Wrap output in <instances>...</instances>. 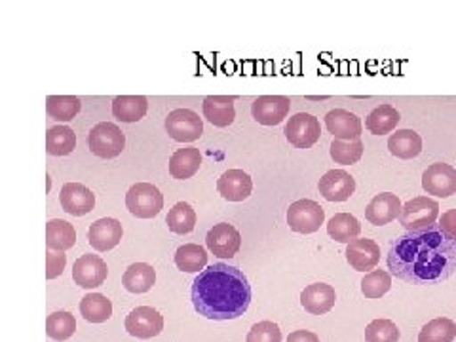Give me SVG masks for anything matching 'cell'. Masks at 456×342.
<instances>
[{
	"instance_id": "6da1fadb",
	"label": "cell",
	"mask_w": 456,
	"mask_h": 342,
	"mask_svg": "<svg viewBox=\"0 0 456 342\" xmlns=\"http://www.w3.org/2000/svg\"><path fill=\"white\" fill-rule=\"evenodd\" d=\"M390 274L417 285L449 280L456 270V238L434 224L399 236L387 256Z\"/></svg>"
},
{
	"instance_id": "7a4b0ae2",
	"label": "cell",
	"mask_w": 456,
	"mask_h": 342,
	"mask_svg": "<svg viewBox=\"0 0 456 342\" xmlns=\"http://www.w3.org/2000/svg\"><path fill=\"white\" fill-rule=\"evenodd\" d=\"M191 298L200 316L213 322H228L248 312L251 285L240 268L216 263L196 276Z\"/></svg>"
},
{
	"instance_id": "3957f363",
	"label": "cell",
	"mask_w": 456,
	"mask_h": 342,
	"mask_svg": "<svg viewBox=\"0 0 456 342\" xmlns=\"http://www.w3.org/2000/svg\"><path fill=\"white\" fill-rule=\"evenodd\" d=\"M126 208L137 219H152L164 209V196L154 184L137 183L126 194Z\"/></svg>"
},
{
	"instance_id": "277c9868",
	"label": "cell",
	"mask_w": 456,
	"mask_h": 342,
	"mask_svg": "<svg viewBox=\"0 0 456 342\" xmlns=\"http://www.w3.org/2000/svg\"><path fill=\"white\" fill-rule=\"evenodd\" d=\"M439 219V204L428 196H417L403 206L399 223L407 232H419L430 228Z\"/></svg>"
},
{
	"instance_id": "5b68a950",
	"label": "cell",
	"mask_w": 456,
	"mask_h": 342,
	"mask_svg": "<svg viewBox=\"0 0 456 342\" xmlns=\"http://www.w3.org/2000/svg\"><path fill=\"white\" fill-rule=\"evenodd\" d=\"M88 145L90 151L99 156V159H117V156L122 154L126 147V135L122 134L120 127L112 122H102L95 127H92V132L88 135Z\"/></svg>"
},
{
	"instance_id": "8992f818",
	"label": "cell",
	"mask_w": 456,
	"mask_h": 342,
	"mask_svg": "<svg viewBox=\"0 0 456 342\" xmlns=\"http://www.w3.org/2000/svg\"><path fill=\"white\" fill-rule=\"evenodd\" d=\"M325 223L323 208L314 200H297L288 209V224L293 232L314 234Z\"/></svg>"
},
{
	"instance_id": "52a82bcc",
	"label": "cell",
	"mask_w": 456,
	"mask_h": 342,
	"mask_svg": "<svg viewBox=\"0 0 456 342\" xmlns=\"http://www.w3.org/2000/svg\"><path fill=\"white\" fill-rule=\"evenodd\" d=\"M167 135L179 142H194L204 134V122L191 109H175L166 118Z\"/></svg>"
},
{
	"instance_id": "ba28073f",
	"label": "cell",
	"mask_w": 456,
	"mask_h": 342,
	"mask_svg": "<svg viewBox=\"0 0 456 342\" xmlns=\"http://www.w3.org/2000/svg\"><path fill=\"white\" fill-rule=\"evenodd\" d=\"M126 331L135 338H152L164 331V316L152 306H137L126 318Z\"/></svg>"
},
{
	"instance_id": "9c48e42d",
	"label": "cell",
	"mask_w": 456,
	"mask_h": 342,
	"mask_svg": "<svg viewBox=\"0 0 456 342\" xmlns=\"http://www.w3.org/2000/svg\"><path fill=\"white\" fill-rule=\"evenodd\" d=\"M322 135L320 120L308 112H298L285 124V137L297 149H310L316 145Z\"/></svg>"
},
{
	"instance_id": "30bf717a",
	"label": "cell",
	"mask_w": 456,
	"mask_h": 342,
	"mask_svg": "<svg viewBox=\"0 0 456 342\" xmlns=\"http://www.w3.org/2000/svg\"><path fill=\"white\" fill-rule=\"evenodd\" d=\"M422 187L428 194H434L437 198H449L456 194V169L444 162L432 164L422 174Z\"/></svg>"
},
{
	"instance_id": "8fae6325",
	"label": "cell",
	"mask_w": 456,
	"mask_h": 342,
	"mask_svg": "<svg viewBox=\"0 0 456 342\" xmlns=\"http://www.w3.org/2000/svg\"><path fill=\"white\" fill-rule=\"evenodd\" d=\"M291 102L285 95H261L251 105L253 118L263 126H278L289 114Z\"/></svg>"
},
{
	"instance_id": "7c38bea8",
	"label": "cell",
	"mask_w": 456,
	"mask_h": 342,
	"mask_svg": "<svg viewBox=\"0 0 456 342\" xmlns=\"http://www.w3.org/2000/svg\"><path fill=\"white\" fill-rule=\"evenodd\" d=\"M109 276L107 263L97 255H82L73 266V280L84 289H95Z\"/></svg>"
},
{
	"instance_id": "4fadbf2b",
	"label": "cell",
	"mask_w": 456,
	"mask_h": 342,
	"mask_svg": "<svg viewBox=\"0 0 456 342\" xmlns=\"http://www.w3.org/2000/svg\"><path fill=\"white\" fill-rule=\"evenodd\" d=\"M206 246L213 255L221 256V259H232L241 248V236L232 224L219 223L208 232Z\"/></svg>"
},
{
	"instance_id": "5bb4252c",
	"label": "cell",
	"mask_w": 456,
	"mask_h": 342,
	"mask_svg": "<svg viewBox=\"0 0 456 342\" xmlns=\"http://www.w3.org/2000/svg\"><path fill=\"white\" fill-rule=\"evenodd\" d=\"M318 191L327 202H346L355 192V179L345 169H331L320 179Z\"/></svg>"
},
{
	"instance_id": "9a60e30c",
	"label": "cell",
	"mask_w": 456,
	"mask_h": 342,
	"mask_svg": "<svg viewBox=\"0 0 456 342\" xmlns=\"http://www.w3.org/2000/svg\"><path fill=\"white\" fill-rule=\"evenodd\" d=\"M345 255L354 270H358V273H373L380 261V248L373 240L358 238L348 244Z\"/></svg>"
},
{
	"instance_id": "2e32d148",
	"label": "cell",
	"mask_w": 456,
	"mask_h": 342,
	"mask_svg": "<svg viewBox=\"0 0 456 342\" xmlns=\"http://www.w3.org/2000/svg\"><path fill=\"white\" fill-rule=\"evenodd\" d=\"M402 209H403L402 200H399L392 192H382L370 200L369 206L365 208V219L370 224L382 226V224H388V223L399 219V216H402Z\"/></svg>"
},
{
	"instance_id": "e0dca14e",
	"label": "cell",
	"mask_w": 456,
	"mask_h": 342,
	"mask_svg": "<svg viewBox=\"0 0 456 342\" xmlns=\"http://www.w3.org/2000/svg\"><path fill=\"white\" fill-rule=\"evenodd\" d=\"M325 126L330 134L338 141H355L362 137L363 124L354 112L345 109L330 110L325 117Z\"/></svg>"
},
{
	"instance_id": "ac0fdd59",
	"label": "cell",
	"mask_w": 456,
	"mask_h": 342,
	"mask_svg": "<svg viewBox=\"0 0 456 342\" xmlns=\"http://www.w3.org/2000/svg\"><path fill=\"white\" fill-rule=\"evenodd\" d=\"M60 202L69 216L82 217L94 209L95 196L88 187H84L80 183H67L61 189Z\"/></svg>"
},
{
	"instance_id": "d6986e66",
	"label": "cell",
	"mask_w": 456,
	"mask_h": 342,
	"mask_svg": "<svg viewBox=\"0 0 456 342\" xmlns=\"http://www.w3.org/2000/svg\"><path fill=\"white\" fill-rule=\"evenodd\" d=\"M219 194L228 202H244L251 196L253 181L241 169H228L217 181Z\"/></svg>"
},
{
	"instance_id": "ffe728a7",
	"label": "cell",
	"mask_w": 456,
	"mask_h": 342,
	"mask_svg": "<svg viewBox=\"0 0 456 342\" xmlns=\"http://www.w3.org/2000/svg\"><path fill=\"white\" fill-rule=\"evenodd\" d=\"M122 223L117 219H99L88 231V241L95 251H110L117 248L122 240Z\"/></svg>"
},
{
	"instance_id": "44dd1931",
	"label": "cell",
	"mask_w": 456,
	"mask_h": 342,
	"mask_svg": "<svg viewBox=\"0 0 456 342\" xmlns=\"http://www.w3.org/2000/svg\"><path fill=\"white\" fill-rule=\"evenodd\" d=\"M337 303V293L327 283H312L301 293V305L312 316H323Z\"/></svg>"
},
{
	"instance_id": "7402d4cb",
	"label": "cell",
	"mask_w": 456,
	"mask_h": 342,
	"mask_svg": "<svg viewBox=\"0 0 456 342\" xmlns=\"http://www.w3.org/2000/svg\"><path fill=\"white\" fill-rule=\"evenodd\" d=\"M204 117L217 127L231 126L236 118L234 97L209 95L204 99Z\"/></svg>"
},
{
	"instance_id": "603a6c76",
	"label": "cell",
	"mask_w": 456,
	"mask_h": 342,
	"mask_svg": "<svg viewBox=\"0 0 456 342\" xmlns=\"http://www.w3.org/2000/svg\"><path fill=\"white\" fill-rule=\"evenodd\" d=\"M149 110L147 97L142 95H118L112 102V114L114 118L124 124L139 122Z\"/></svg>"
},
{
	"instance_id": "cb8c5ba5",
	"label": "cell",
	"mask_w": 456,
	"mask_h": 342,
	"mask_svg": "<svg viewBox=\"0 0 456 342\" xmlns=\"http://www.w3.org/2000/svg\"><path fill=\"white\" fill-rule=\"evenodd\" d=\"M200 164H202V154H200L196 147L179 149L169 159V174L171 177L179 181L191 179L192 175L198 174Z\"/></svg>"
},
{
	"instance_id": "d4e9b609",
	"label": "cell",
	"mask_w": 456,
	"mask_h": 342,
	"mask_svg": "<svg viewBox=\"0 0 456 342\" xmlns=\"http://www.w3.org/2000/svg\"><path fill=\"white\" fill-rule=\"evenodd\" d=\"M156 283V270L147 263H135L126 270L122 276V285L130 293H147Z\"/></svg>"
},
{
	"instance_id": "484cf974",
	"label": "cell",
	"mask_w": 456,
	"mask_h": 342,
	"mask_svg": "<svg viewBox=\"0 0 456 342\" xmlns=\"http://www.w3.org/2000/svg\"><path fill=\"white\" fill-rule=\"evenodd\" d=\"M77 244L75 226L61 221L52 219L46 223V248L52 251H67Z\"/></svg>"
},
{
	"instance_id": "4316f807",
	"label": "cell",
	"mask_w": 456,
	"mask_h": 342,
	"mask_svg": "<svg viewBox=\"0 0 456 342\" xmlns=\"http://www.w3.org/2000/svg\"><path fill=\"white\" fill-rule=\"evenodd\" d=\"M388 149L395 159L411 160L422 152V137L412 130H397L388 139Z\"/></svg>"
},
{
	"instance_id": "83f0119b",
	"label": "cell",
	"mask_w": 456,
	"mask_h": 342,
	"mask_svg": "<svg viewBox=\"0 0 456 342\" xmlns=\"http://www.w3.org/2000/svg\"><path fill=\"white\" fill-rule=\"evenodd\" d=\"M327 232L338 241V244H352L354 240H358L362 232V224L350 213H337L333 219L327 223Z\"/></svg>"
},
{
	"instance_id": "f1b7e54d",
	"label": "cell",
	"mask_w": 456,
	"mask_h": 342,
	"mask_svg": "<svg viewBox=\"0 0 456 342\" xmlns=\"http://www.w3.org/2000/svg\"><path fill=\"white\" fill-rule=\"evenodd\" d=\"M399 120H402V117H399L395 107L380 105L375 110H370V114L365 120V127L373 135H387L395 130Z\"/></svg>"
},
{
	"instance_id": "f546056e",
	"label": "cell",
	"mask_w": 456,
	"mask_h": 342,
	"mask_svg": "<svg viewBox=\"0 0 456 342\" xmlns=\"http://www.w3.org/2000/svg\"><path fill=\"white\" fill-rule=\"evenodd\" d=\"M80 314L90 323H105L112 316V303L102 293H90L80 301Z\"/></svg>"
},
{
	"instance_id": "4dcf8cb0",
	"label": "cell",
	"mask_w": 456,
	"mask_h": 342,
	"mask_svg": "<svg viewBox=\"0 0 456 342\" xmlns=\"http://www.w3.org/2000/svg\"><path fill=\"white\" fill-rule=\"evenodd\" d=\"M77 147V134L69 126H53L46 134V152L50 156H67Z\"/></svg>"
},
{
	"instance_id": "1f68e13d",
	"label": "cell",
	"mask_w": 456,
	"mask_h": 342,
	"mask_svg": "<svg viewBox=\"0 0 456 342\" xmlns=\"http://www.w3.org/2000/svg\"><path fill=\"white\" fill-rule=\"evenodd\" d=\"M82 103L75 95H50L46 99V112L48 117L57 122L73 120L80 112Z\"/></svg>"
},
{
	"instance_id": "d6a6232c",
	"label": "cell",
	"mask_w": 456,
	"mask_h": 342,
	"mask_svg": "<svg viewBox=\"0 0 456 342\" xmlns=\"http://www.w3.org/2000/svg\"><path fill=\"white\" fill-rule=\"evenodd\" d=\"M175 265L183 273H202L208 265V251L202 246L184 244L175 251Z\"/></svg>"
},
{
	"instance_id": "836d02e7",
	"label": "cell",
	"mask_w": 456,
	"mask_h": 342,
	"mask_svg": "<svg viewBox=\"0 0 456 342\" xmlns=\"http://www.w3.org/2000/svg\"><path fill=\"white\" fill-rule=\"evenodd\" d=\"M167 228L174 234H189L196 226V211L191 204L179 202L167 211Z\"/></svg>"
},
{
	"instance_id": "e575fe53",
	"label": "cell",
	"mask_w": 456,
	"mask_h": 342,
	"mask_svg": "<svg viewBox=\"0 0 456 342\" xmlns=\"http://www.w3.org/2000/svg\"><path fill=\"white\" fill-rule=\"evenodd\" d=\"M77 331V320L70 312H53L46 320V333L50 338L63 342L67 338H70Z\"/></svg>"
},
{
	"instance_id": "d590c367",
	"label": "cell",
	"mask_w": 456,
	"mask_h": 342,
	"mask_svg": "<svg viewBox=\"0 0 456 342\" xmlns=\"http://www.w3.org/2000/svg\"><path fill=\"white\" fill-rule=\"evenodd\" d=\"M456 338V323L449 318L428 322L419 333V342H452Z\"/></svg>"
},
{
	"instance_id": "8d00e7d4",
	"label": "cell",
	"mask_w": 456,
	"mask_h": 342,
	"mask_svg": "<svg viewBox=\"0 0 456 342\" xmlns=\"http://www.w3.org/2000/svg\"><path fill=\"white\" fill-rule=\"evenodd\" d=\"M330 152H331V159L337 164H342V166L358 164L363 156V142L362 139H355V141L333 139Z\"/></svg>"
},
{
	"instance_id": "74e56055",
	"label": "cell",
	"mask_w": 456,
	"mask_h": 342,
	"mask_svg": "<svg viewBox=\"0 0 456 342\" xmlns=\"http://www.w3.org/2000/svg\"><path fill=\"white\" fill-rule=\"evenodd\" d=\"M392 288V274L387 270H373L362 280V293L365 298H380Z\"/></svg>"
},
{
	"instance_id": "f35d334b",
	"label": "cell",
	"mask_w": 456,
	"mask_h": 342,
	"mask_svg": "<svg viewBox=\"0 0 456 342\" xmlns=\"http://www.w3.org/2000/svg\"><path fill=\"white\" fill-rule=\"evenodd\" d=\"M399 330L392 320H373L365 327V340L367 342H397Z\"/></svg>"
},
{
	"instance_id": "ab89813d",
	"label": "cell",
	"mask_w": 456,
	"mask_h": 342,
	"mask_svg": "<svg viewBox=\"0 0 456 342\" xmlns=\"http://www.w3.org/2000/svg\"><path fill=\"white\" fill-rule=\"evenodd\" d=\"M246 342H281L280 325L274 322L255 323L248 333Z\"/></svg>"
},
{
	"instance_id": "60d3db41",
	"label": "cell",
	"mask_w": 456,
	"mask_h": 342,
	"mask_svg": "<svg viewBox=\"0 0 456 342\" xmlns=\"http://www.w3.org/2000/svg\"><path fill=\"white\" fill-rule=\"evenodd\" d=\"M67 266V255L63 251H46V280H55L63 274Z\"/></svg>"
},
{
	"instance_id": "b9f144b4",
	"label": "cell",
	"mask_w": 456,
	"mask_h": 342,
	"mask_svg": "<svg viewBox=\"0 0 456 342\" xmlns=\"http://www.w3.org/2000/svg\"><path fill=\"white\" fill-rule=\"evenodd\" d=\"M439 228L444 232H447L449 236L456 238V209H451V211H447V213H444V216H441Z\"/></svg>"
},
{
	"instance_id": "7bdbcfd3",
	"label": "cell",
	"mask_w": 456,
	"mask_h": 342,
	"mask_svg": "<svg viewBox=\"0 0 456 342\" xmlns=\"http://www.w3.org/2000/svg\"><path fill=\"white\" fill-rule=\"evenodd\" d=\"M285 342H320V337L316 333H312V331L301 330V331L289 333V337Z\"/></svg>"
}]
</instances>
